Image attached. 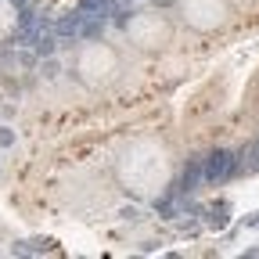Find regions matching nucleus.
<instances>
[{
    "label": "nucleus",
    "instance_id": "f257e3e1",
    "mask_svg": "<svg viewBox=\"0 0 259 259\" xmlns=\"http://www.w3.org/2000/svg\"><path fill=\"white\" fill-rule=\"evenodd\" d=\"M112 69H115V54H112L108 47H87V51L79 54V72H83L87 83H101V79H108Z\"/></svg>",
    "mask_w": 259,
    "mask_h": 259
},
{
    "label": "nucleus",
    "instance_id": "f03ea898",
    "mask_svg": "<svg viewBox=\"0 0 259 259\" xmlns=\"http://www.w3.org/2000/svg\"><path fill=\"white\" fill-rule=\"evenodd\" d=\"M130 36H134L141 47H158L162 40H166V25H162L158 18H134L130 22Z\"/></svg>",
    "mask_w": 259,
    "mask_h": 259
},
{
    "label": "nucleus",
    "instance_id": "7ed1b4c3",
    "mask_svg": "<svg viewBox=\"0 0 259 259\" xmlns=\"http://www.w3.org/2000/svg\"><path fill=\"white\" fill-rule=\"evenodd\" d=\"M184 11H187L191 25H198V29H202V15H209V25H220L227 15L223 0H184Z\"/></svg>",
    "mask_w": 259,
    "mask_h": 259
},
{
    "label": "nucleus",
    "instance_id": "20e7f679",
    "mask_svg": "<svg viewBox=\"0 0 259 259\" xmlns=\"http://www.w3.org/2000/svg\"><path fill=\"white\" fill-rule=\"evenodd\" d=\"M238 169V158L231 151H212L205 158V180H223V177H231Z\"/></svg>",
    "mask_w": 259,
    "mask_h": 259
}]
</instances>
